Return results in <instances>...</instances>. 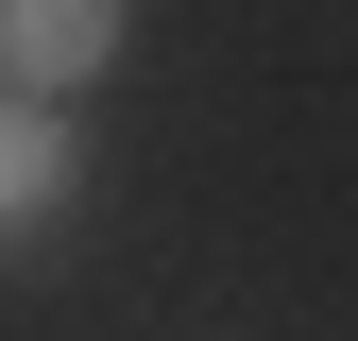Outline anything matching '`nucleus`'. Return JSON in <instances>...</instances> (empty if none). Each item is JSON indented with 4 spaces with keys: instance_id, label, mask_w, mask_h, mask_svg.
I'll return each mask as SVG.
<instances>
[{
    "instance_id": "obj_1",
    "label": "nucleus",
    "mask_w": 358,
    "mask_h": 341,
    "mask_svg": "<svg viewBox=\"0 0 358 341\" xmlns=\"http://www.w3.org/2000/svg\"><path fill=\"white\" fill-rule=\"evenodd\" d=\"M120 17H137V0H0V103L103 85V68H120Z\"/></svg>"
},
{
    "instance_id": "obj_2",
    "label": "nucleus",
    "mask_w": 358,
    "mask_h": 341,
    "mask_svg": "<svg viewBox=\"0 0 358 341\" xmlns=\"http://www.w3.org/2000/svg\"><path fill=\"white\" fill-rule=\"evenodd\" d=\"M69 205V119L52 103H0V239H34Z\"/></svg>"
}]
</instances>
